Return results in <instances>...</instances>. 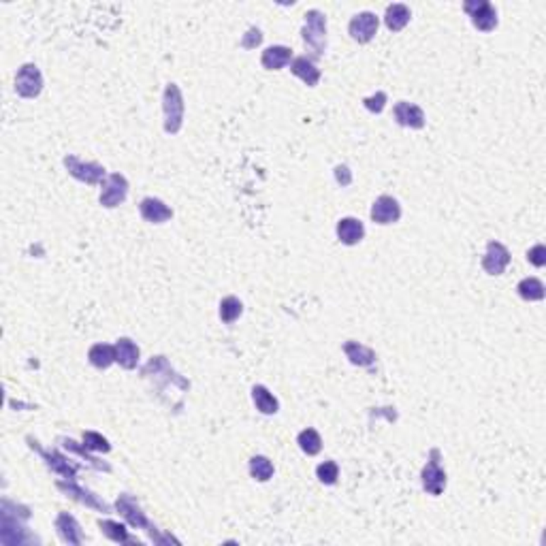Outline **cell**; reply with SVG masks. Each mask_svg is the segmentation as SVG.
I'll list each match as a JSON object with an SVG mask.
<instances>
[{"mask_svg": "<svg viewBox=\"0 0 546 546\" xmlns=\"http://www.w3.org/2000/svg\"><path fill=\"white\" fill-rule=\"evenodd\" d=\"M241 312H244V305L237 297H225L220 301V320L222 322H227V324L235 322L241 316Z\"/></svg>", "mask_w": 546, "mask_h": 546, "instance_id": "cell-27", "label": "cell"}, {"mask_svg": "<svg viewBox=\"0 0 546 546\" xmlns=\"http://www.w3.org/2000/svg\"><path fill=\"white\" fill-rule=\"evenodd\" d=\"M116 508L122 512V517L133 525V527H149V521L145 517V512L139 508V504L131 498V495H120L116 502Z\"/></svg>", "mask_w": 546, "mask_h": 546, "instance_id": "cell-13", "label": "cell"}, {"mask_svg": "<svg viewBox=\"0 0 546 546\" xmlns=\"http://www.w3.org/2000/svg\"><path fill=\"white\" fill-rule=\"evenodd\" d=\"M527 258H529L531 265H535V267H544V265H546V248H544L542 244L533 246V248L527 252Z\"/></svg>", "mask_w": 546, "mask_h": 546, "instance_id": "cell-33", "label": "cell"}, {"mask_svg": "<svg viewBox=\"0 0 546 546\" xmlns=\"http://www.w3.org/2000/svg\"><path fill=\"white\" fill-rule=\"evenodd\" d=\"M84 446H86L88 451H98V453H109V451H112L109 442L102 438V435H98V433H94V431L84 433Z\"/></svg>", "mask_w": 546, "mask_h": 546, "instance_id": "cell-31", "label": "cell"}, {"mask_svg": "<svg viewBox=\"0 0 546 546\" xmlns=\"http://www.w3.org/2000/svg\"><path fill=\"white\" fill-rule=\"evenodd\" d=\"M422 486L431 495H442L446 488V472L440 465V451L433 448L429 455L427 465L422 467Z\"/></svg>", "mask_w": 546, "mask_h": 546, "instance_id": "cell-3", "label": "cell"}, {"mask_svg": "<svg viewBox=\"0 0 546 546\" xmlns=\"http://www.w3.org/2000/svg\"><path fill=\"white\" fill-rule=\"evenodd\" d=\"M252 401H254L256 410L262 412V414H276V412L280 410L278 399L273 397V395L267 391V387H262V385H256V387L252 389Z\"/></svg>", "mask_w": 546, "mask_h": 546, "instance_id": "cell-23", "label": "cell"}, {"mask_svg": "<svg viewBox=\"0 0 546 546\" xmlns=\"http://www.w3.org/2000/svg\"><path fill=\"white\" fill-rule=\"evenodd\" d=\"M58 488H60V491H65L67 495L75 498L77 502H81V504L90 506V508H98V510H102V512H109V506H107L105 502H100L96 495H92V493H90V491H84V488H81V486H77V484L58 482Z\"/></svg>", "mask_w": 546, "mask_h": 546, "instance_id": "cell-20", "label": "cell"}, {"mask_svg": "<svg viewBox=\"0 0 546 546\" xmlns=\"http://www.w3.org/2000/svg\"><path fill=\"white\" fill-rule=\"evenodd\" d=\"M521 299L525 301H542L544 299V284L538 278H525L517 286Z\"/></svg>", "mask_w": 546, "mask_h": 546, "instance_id": "cell-26", "label": "cell"}, {"mask_svg": "<svg viewBox=\"0 0 546 546\" xmlns=\"http://www.w3.org/2000/svg\"><path fill=\"white\" fill-rule=\"evenodd\" d=\"M139 211L143 215V220L152 222V225H162V222H167V220H171V218H173L171 207H167L160 199H154V197L143 199L141 205H139Z\"/></svg>", "mask_w": 546, "mask_h": 546, "instance_id": "cell-11", "label": "cell"}, {"mask_svg": "<svg viewBox=\"0 0 546 546\" xmlns=\"http://www.w3.org/2000/svg\"><path fill=\"white\" fill-rule=\"evenodd\" d=\"M335 180H338V184H342V186H350V184H352V173H350V169H348L346 165L335 167Z\"/></svg>", "mask_w": 546, "mask_h": 546, "instance_id": "cell-35", "label": "cell"}, {"mask_svg": "<svg viewBox=\"0 0 546 546\" xmlns=\"http://www.w3.org/2000/svg\"><path fill=\"white\" fill-rule=\"evenodd\" d=\"M116 361L124 367V369H135L137 363H139V346L128 340V338H122L116 342Z\"/></svg>", "mask_w": 546, "mask_h": 546, "instance_id": "cell-19", "label": "cell"}, {"mask_svg": "<svg viewBox=\"0 0 546 546\" xmlns=\"http://www.w3.org/2000/svg\"><path fill=\"white\" fill-rule=\"evenodd\" d=\"M338 237L344 246H357L365 237V227L357 218H342L338 222Z\"/></svg>", "mask_w": 546, "mask_h": 546, "instance_id": "cell-16", "label": "cell"}, {"mask_svg": "<svg viewBox=\"0 0 546 546\" xmlns=\"http://www.w3.org/2000/svg\"><path fill=\"white\" fill-rule=\"evenodd\" d=\"M43 90V75L34 65H24L15 75V92L24 98H36Z\"/></svg>", "mask_w": 546, "mask_h": 546, "instance_id": "cell-8", "label": "cell"}, {"mask_svg": "<svg viewBox=\"0 0 546 546\" xmlns=\"http://www.w3.org/2000/svg\"><path fill=\"white\" fill-rule=\"evenodd\" d=\"M316 476L322 484H335L340 478V467L335 461H324L316 467Z\"/></svg>", "mask_w": 546, "mask_h": 546, "instance_id": "cell-30", "label": "cell"}, {"mask_svg": "<svg viewBox=\"0 0 546 546\" xmlns=\"http://www.w3.org/2000/svg\"><path fill=\"white\" fill-rule=\"evenodd\" d=\"M395 120L397 124L401 126H408V128H422L425 126V114L422 109L414 102H397L395 105Z\"/></svg>", "mask_w": 546, "mask_h": 546, "instance_id": "cell-12", "label": "cell"}, {"mask_svg": "<svg viewBox=\"0 0 546 546\" xmlns=\"http://www.w3.org/2000/svg\"><path fill=\"white\" fill-rule=\"evenodd\" d=\"M297 444H299V448H301L305 455L314 457V455H318L320 448H322L320 433H318L316 429H303V431L299 433V438H297Z\"/></svg>", "mask_w": 546, "mask_h": 546, "instance_id": "cell-25", "label": "cell"}, {"mask_svg": "<svg viewBox=\"0 0 546 546\" xmlns=\"http://www.w3.org/2000/svg\"><path fill=\"white\" fill-rule=\"evenodd\" d=\"M291 71L303 81V84H307L309 88H314L318 81H320V69L307 58V56H299V58H295L293 60V65H291Z\"/></svg>", "mask_w": 546, "mask_h": 546, "instance_id": "cell-17", "label": "cell"}, {"mask_svg": "<svg viewBox=\"0 0 546 546\" xmlns=\"http://www.w3.org/2000/svg\"><path fill=\"white\" fill-rule=\"evenodd\" d=\"M98 527L102 529V533H105L109 540H114V542H128V540H131L126 527L120 525V523H116V521H100Z\"/></svg>", "mask_w": 546, "mask_h": 546, "instance_id": "cell-29", "label": "cell"}, {"mask_svg": "<svg viewBox=\"0 0 546 546\" xmlns=\"http://www.w3.org/2000/svg\"><path fill=\"white\" fill-rule=\"evenodd\" d=\"M32 448H36L43 457H45V461H47V465L53 470V472H58V474H62L65 478H73L75 476V472H77V467L75 465H71L69 463V459H65L62 455H58V453H49V451H43V448H39L36 446V442L32 444Z\"/></svg>", "mask_w": 546, "mask_h": 546, "instance_id": "cell-22", "label": "cell"}, {"mask_svg": "<svg viewBox=\"0 0 546 546\" xmlns=\"http://www.w3.org/2000/svg\"><path fill=\"white\" fill-rule=\"evenodd\" d=\"M291 58H293V51H291L288 47H284V45H271V47H267V49L262 51L260 62H262V67H265L267 71H280V69H284V67L291 62Z\"/></svg>", "mask_w": 546, "mask_h": 546, "instance_id": "cell-14", "label": "cell"}, {"mask_svg": "<svg viewBox=\"0 0 546 546\" xmlns=\"http://www.w3.org/2000/svg\"><path fill=\"white\" fill-rule=\"evenodd\" d=\"M401 218V207L397 203V199L382 194L375 199V203L371 205V220L378 225H393Z\"/></svg>", "mask_w": 546, "mask_h": 546, "instance_id": "cell-10", "label": "cell"}, {"mask_svg": "<svg viewBox=\"0 0 546 546\" xmlns=\"http://www.w3.org/2000/svg\"><path fill=\"white\" fill-rule=\"evenodd\" d=\"M305 45L314 51V56H322L326 47V18L322 11L312 9L305 13V26L301 30Z\"/></svg>", "mask_w": 546, "mask_h": 546, "instance_id": "cell-2", "label": "cell"}, {"mask_svg": "<svg viewBox=\"0 0 546 546\" xmlns=\"http://www.w3.org/2000/svg\"><path fill=\"white\" fill-rule=\"evenodd\" d=\"M465 13L472 18V24L482 30V32H491L498 26V11L493 9V5L488 0H467L463 5Z\"/></svg>", "mask_w": 546, "mask_h": 546, "instance_id": "cell-4", "label": "cell"}, {"mask_svg": "<svg viewBox=\"0 0 546 546\" xmlns=\"http://www.w3.org/2000/svg\"><path fill=\"white\" fill-rule=\"evenodd\" d=\"M250 474L258 482H267L273 476V463L267 457H252L250 459Z\"/></svg>", "mask_w": 546, "mask_h": 546, "instance_id": "cell-28", "label": "cell"}, {"mask_svg": "<svg viewBox=\"0 0 546 546\" xmlns=\"http://www.w3.org/2000/svg\"><path fill=\"white\" fill-rule=\"evenodd\" d=\"M363 105L369 109L371 114H380L382 109H385V105H387V94H385V92H378V94H373V96H369V98H363Z\"/></svg>", "mask_w": 546, "mask_h": 546, "instance_id": "cell-32", "label": "cell"}, {"mask_svg": "<svg viewBox=\"0 0 546 546\" xmlns=\"http://www.w3.org/2000/svg\"><path fill=\"white\" fill-rule=\"evenodd\" d=\"M88 359L94 367L107 369L112 363H116V346L109 344H94L88 352Z\"/></svg>", "mask_w": 546, "mask_h": 546, "instance_id": "cell-24", "label": "cell"}, {"mask_svg": "<svg viewBox=\"0 0 546 546\" xmlns=\"http://www.w3.org/2000/svg\"><path fill=\"white\" fill-rule=\"evenodd\" d=\"M412 13H410V7L408 5H401V3H395V5H389L387 7V13H385V24L391 32H399L408 26Z\"/></svg>", "mask_w": 546, "mask_h": 546, "instance_id": "cell-18", "label": "cell"}, {"mask_svg": "<svg viewBox=\"0 0 546 546\" xmlns=\"http://www.w3.org/2000/svg\"><path fill=\"white\" fill-rule=\"evenodd\" d=\"M260 41H262V32H260L258 28H250L248 34H246L244 41H241V47H244V49H254L256 45H260Z\"/></svg>", "mask_w": 546, "mask_h": 546, "instance_id": "cell-34", "label": "cell"}, {"mask_svg": "<svg viewBox=\"0 0 546 546\" xmlns=\"http://www.w3.org/2000/svg\"><path fill=\"white\" fill-rule=\"evenodd\" d=\"M126 194H128V182H126V178L120 175V173H112V175H107L105 182H102L100 205L107 207V209H114V207H118L120 203L126 201Z\"/></svg>", "mask_w": 546, "mask_h": 546, "instance_id": "cell-6", "label": "cell"}, {"mask_svg": "<svg viewBox=\"0 0 546 546\" xmlns=\"http://www.w3.org/2000/svg\"><path fill=\"white\" fill-rule=\"evenodd\" d=\"M65 167L75 180L88 186L100 184L105 180V167L98 165V162H84L77 156H65Z\"/></svg>", "mask_w": 546, "mask_h": 546, "instance_id": "cell-5", "label": "cell"}, {"mask_svg": "<svg viewBox=\"0 0 546 546\" xmlns=\"http://www.w3.org/2000/svg\"><path fill=\"white\" fill-rule=\"evenodd\" d=\"M162 109H165V131L178 135L184 124V96L175 84H169L162 94Z\"/></svg>", "mask_w": 546, "mask_h": 546, "instance_id": "cell-1", "label": "cell"}, {"mask_svg": "<svg viewBox=\"0 0 546 546\" xmlns=\"http://www.w3.org/2000/svg\"><path fill=\"white\" fill-rule=\"evenodd\" d=\"M344 352H346V357L350 359V363H352V365H359V367H369V365H373V361H375V352H373L371 348L359 344V342H346V344H344Z\"/></svg>", "mask_w": 546, "mask_h": 546, "instance_id": "cell-21", "label": "cell"}, {"mask_svg": "<svg viewBox=\"0 0 546 546\" xmlns=\"http://www.w3.org/2000/svg\"><path fill=\"white\" fill-rule=\"evenodd\" d=\"M508 265H510L508 248L500 241H488L486 252L482 256V269L488 273V276H502Z\"/></svg>", "mask_w": 546, "mask_h": 546, "instance_id": "cell-7", "label": "cell"}, {"mask_svg": "<svg viewBox=\"0 0 546 546\" xmlns=\"http://www.w3.org/2000/svg\"><path fill=\"white\" fill-rule=\"evenodd\" d=\"M378 24H380V20H378L375 13L363 11V13H359L350 20L348 32L357 43H369L378 32Z\"/></svg>", "mask_w": 546, "mask_h": 546, "instance_id": "cell-9", "label": "cell"}, {"mask_svg": "<svg viewBox=\"0 0 546 546\" xmlns=\"http://www.w3.org/2000/svg\"><path fill=\"white\" fill-rule=\"evenodd\" d=\"M56 529H58V535L62 538V542H67V544H81V542H84L81 527H79L77 519L71 517L69 512H60V514H58V519H56Z\"/></svg>", "mask_w": 546, "mask_h": 546, "instance_id": "cell-15", "label": "cell"}]
</instances>
